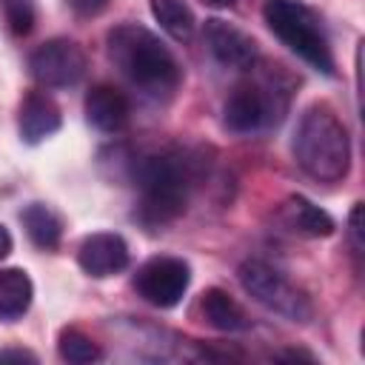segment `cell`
<instances>
[{"label": "cell", "mask_w": 365, "mask_h": 365, "mask_svg": "<svg viewBox=\"0 0 365 365\" xmlns=\"http://www.w3.org/2000/svg\"><path fill=\"white\" fill-rule=\"evenodd\" d=\"M0 362H37V354H31L26 348H3Z\"/></svg>", "instance_id": "obj_22"}, {"label": "cell", "mask_w": 365, "mask_h": 365, "mask_svg": "<svg viewBox=\"0 0 365 365\" xmlns=\"http://www.w3.org/2000/svg\"><path fill=\"white\" fill-rule=\"evenodd\" d=\"M294 157L297 165L319 182H339L348 174L351 140L331 106L319 103L302 114L294 134Z\"/></svg>", "instance_id": "obj_3"}, {"label": "cell", "mask_w": 365, "mask_h": 365, "mask_svg": "<svg viewBox=\"0 0 365 365\" xmlns=\"http://www.w3.org/2000/svg\"><path fill=\"white\" fill-rule=\"evenodd\" d=\"M131 177L140 188V220L148 228H160L185 214L200 163L185 151L145 154L131 163Z\"/></svg>", "instance_id": "obj_1"}, {"label": "cell", "mask_w": 365, "mask_h": 365, "mask_svg": "<svg viewBox=\"0 0 365 365\" xmlns=\"http://www.w3.org/2000/svg\"><path fill=\"white\" fill-rule=\"evenodd\" d=\"M108 57L111 63L145 94L163 97L180 86V63L168 46L140 23H120L108 31Z\"/></svg>", "instance_id": "obj_2"}, {"label": "cell", "mask_w": 365, "mask_h": 365, "mask_svg": "<svg viewBox=\"0 0 365 365\" xmlns=\"http://www.w3.org/2000/svg\"><path fill=\"white\" fill-rule=\"evenodd\" d=\"M348 234H351L354 254L359 257V254H362V202H356V205L351 208V217H348Z\"/></svg>", "instance_id": "obj_20"}, {"label": "cell", "mask_w": 365, "mask_h": 365, "mask_svg": "<svg viewBox=\"0 0 365 365\" xmlns=\"http://www.w3.org/2000/svg\"><path fill=\"white\" fill-rule=\"evenodd\" d=\"M34 299L31 277L23 268H3L0 271V319H17L29 311Z\"/></svg>", "instance_id": "obj_15"}, {"label": "cell", "mask_w": 365, "mask_h": 365, "mask_svg": "<svg viewBox=\"0 0 365 365\" xmlns=\"http://www.w3.org/2000/svg\"><path fill=\"white\" fill-rule=\"evenodd\" d=\"M71 6H74V11L83 14V17H97V14L108 6V0H71Z\"/></svg>", "instance_id": "obj_21"}, {"label": "cell", "mask_w": 365, "mask_h": 365, "mask_svg": "<svg viewBox=\"0 0 365 365\" xmlns=\"http://www.w3.org/2000/svg\"><path fill=\"white\" fill-rule=\"evenodd\" d=\"M271 88L259 86V83H242L231 91V97L225 100V108H222V117H225V125L234 131V134H251L268 123H277L282 117V108L274 106L277 94L271 97L268 94Z\"/></svg>", "instance_id": "obj_8"}, {"label": "cell", "mask_w": 365, "mask_h": 365, "mask_svg": "<svg viewBox=\"0 0 365 365\" xmlns=\"http://www.w3.org/2000/svg\"><path fill=\"white\" fill-rule=\"evenodd\" d=\"M57 354H60V359H66L71 365H88V362L103 359L100 345L88 334H83L80 328L60 331V336H57Z\"/></svg>", "instance_id": "obj_18"}, {"label": "cell", "mask_w": 365, "mask_h": 365, "mask_svg": "<svg viewBox=\"0 0 365 365\" xmlns=\"http://www.w3.org/2000/svg\"><path fill=\"white\" fill-rule=\"evenodd\" d=\"M277 359H291V362L305 359V362H314V356H311V354H302V351H285V354H279Z\"/></svg>", "instance_id": "obj_24"}, {"label": "cell", "mask_w": 365, "mask_h": 365, "mask_svg": "<svg viewBox=\"0 0 365 365\" xmlns=\"http://www.w3.org/2000/svg\"><path fill=\"white\" fill-rule=\"evenodd\" d=\"M29 68H31V77L46 86V88H68V86H77L88 68V60H86V51L68 40V37H54V40H46L40 43L31 57H29Z\"/></svg>", "instance_id": "obj_6"}, {"label": "cell", "mask_w": 365, "mask_h": 365, "mask_svg": "<svg viewBox=\"0 0 365 365\" xmlns=\"http://www.w3.org/2000/svg\"><path fill=\"white\" fill-rule=\"evenodd\" d=\"M200 311L205 317V322L217 331H225V334H234V331H245L248 328V317L245 311L240 308V302L222 291V288H208L200 299Z\"/></svg>", "instance_id": "obj_14"}, {"label": "cell", "mask_w": 365, "mask_h": 365, "mask_svg": "<svg viewBox=\"0 0 365 365\" xmlns=\"http://www.w3.org/2000/svg\"><path fill=\"white\" fill-rule=\"evenodd\" d=\"M0 9H3V20L9 31L17 37H26L37 23L34 0H0Z\"/></svg>", "instance_id": "obj_19"}, {"label": "cell", "mask_w": 365, "mask_h": 365, "mask_svg": "<svg viewBox=\"0 0 365 365\" xmlns=\"http://www.w3.org/2000/svg\"><path fill=\"white\" fill-rule=\"evenodd\" d=\"M262 17L274 37L297 57H302L311 68L328 77L334 74V54L314 9H308L302 0H265Z\"/></svg>", "instance_id": "obj_4"}, {"label": "cell", "mask_w": 365, "mask_h": 365, "mask_svg": "<svg viewBox=\"0 0 365 365\" xmlns=\"http://www.w3.org/2000/svg\"><path fill=\"white\" fill-rule=\"evenodd\" d=\"M205 6H214V9H231L237 0H202Z\"/></svg>", "instance_id": "obj_25"}, {"label": "cell", "mask_w": 365, "mask_h": 365, "mask_svg": "<svg viewBox=\"0 0 365 365\" xmlns=\"http://www.w3.org/2000/svg\"><path fill=\"white\" fill-rule=\"evenodd\" d=\"M282 220L288 222V228H294L302 237H331L336 228L334 217L328 211H322L319 205H314L311 200H305L302 194H294L285 200Z\"/></svg>", "instance_id": "obj_13"}, {"label": "cell", "mask_w": 365, "mask_h": 365, "mask_svg": "<svg viewBox=\"0 0 365 365\" xmlns=\"http://www.w3.org/2000/svg\"><path fill=\"white\" fill-rule=\"evenodd\" d=\"M60 123H63L60 108L48 94L31 91L20 103V137L26 143H31V145L43 143L46 137H51L60 128Z\"/></svg>", "instance_id": "obj_12"}, {"label": "cell", "mask_w": 365, "mask_h": 365, "mask_svg": "<svg viewBox=\"0 0 365 365\" xmlns=\"http://www.w3.org/2000/svg\"><path fill=\"white\" fill-rule=\"evenodd\" d=\"M151 14L160 23V29L174 37L177 43H188L194 34V11L185 6V0H151Z\"/></svg>", "instance_id": "obj_17"}, {"label": "cell", "mask_w": 365, "mask_h": 365, "mask_svg": "<svg viewBox=\"0 0 365 365\" xmlns=\"http://www.w3.org/2000/svg\"><path fill=\"white\" fill-rule=\"evenodd\" d=\"M188 282H191L188 262H182L180 257H151L148 262L140 265L134 277L137 294L157 308H174L185 297Z\"/></svg>", "instance_id": "obj_7"}, {"label": "cell", "mask_w": 365, "mask_h": 365, "mask_svg": "<svg viewBox=\"0 0 365 365\" xmlns=\"http://www.w3.org/2000/svg\"><path fill=\"white\" fill-rule=\"evenodd\" d=\"M202 37H205L208 51L214 54V60L222 63L225 68L245 71V68H251L257 63V43H254V37L245 34L242 29L220 20V17L205 20Z\"/></svg>", "instance_id": "obj_9"}, {"label": "cell", "mask_w": 365, "mask_h": 365, "mask_svg": "<svg viewBox=\"0 0 365 365\" xmlns=\"http://www.w3.org/2000/svg\"><path fill=\"white\" fill-rule=\"evenodd\" d=\"M77 262L88 277H111L128 265V242L114 231H97L80 242Z\"/></svg>", "instance_id": "obj_10"}, {"label": "cell", "mask_w": 365, "mask_h": 365, "mask_svg": "<svg viewBox=\"0 0 365 365\" xmlns=\"http://www.w3.org/2000/svg\"><path fill=\"white\" fill-rule=\"evenodd\" d=\"M11 234H9V228L6 225H0V259H6L9 254H11Z\"/></svg>", "instance_id": "obj_23"}, {"label": "cell", "mask_w": 365, "mask_h": 365, "mask_svg": "<svg viewBox=\"0 0 365 365\" xmlns=\"http://www.w3.org/2000/svg\"><path fill=\"white\" fill-rule=\"evenodd\" d=\"M240 285L245 288V294L251 299H257L259 305H265L268 311L291 319V322H308L314 308L311 299L305 297V291H299L285 274H279L277 268H271L262 259H245L237 271Z\"/></svg>", "instance_id": "obj_5"}, {"label": "cell", "mask_w": 365, "mask_h": 365, "mask_svg": "<svg viewBox=\"0 0 365 365\" xmlns=\"http://www.w3.org/2000/svg\"><path fill=\"white\" fill-rule=\"evenodd\" d=\"M86 120L103 131V134H117L128 125L131 120V106H128V97L108 86V83H97L88 94H86Z\"/></svg>", "instance_id": "obj_11"}, {"label": "cell", "mask_w": 365, "mask_h": 365, "mask_svg": "<svg viewBox=\"0 0 365 365\" xmlns=\"http://www.w3.org/2000/svg\"><path fill=\"white\" fill-rule=\"evenodd\" d=\"M23 225H26V234L29 240L37 245V248H57L60 245V237H63V220L43 202H31L23 208L20 214Z\"/></svg>", "instance_id": "obj_16"}]
</instances>
